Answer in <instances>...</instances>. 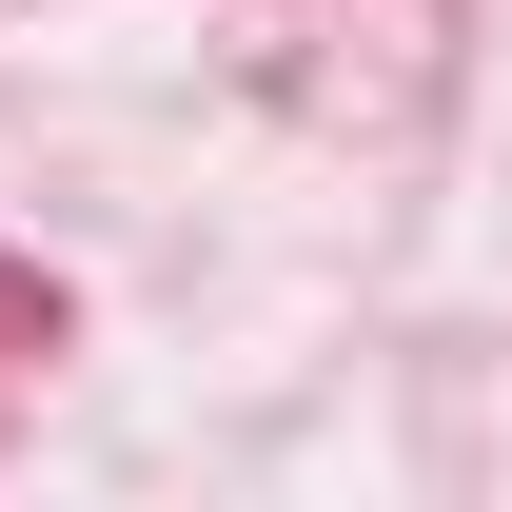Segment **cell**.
Listing matches in <instances>:
<instances>
[]
</instances>
